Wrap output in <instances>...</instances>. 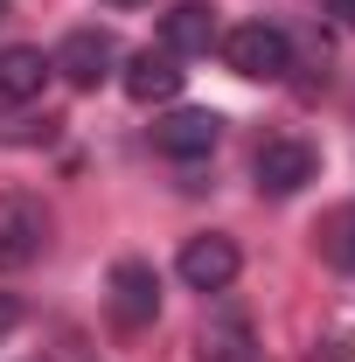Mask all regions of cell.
I'll return each instance as SVG.
<instances>
[{
    "instance_id": "1",
    "label": "cell",
    "mask_w": 355,
    "mask_h": 362,
    "mask_svg": "<svg viewBox=\"0 0 355 362\" xmlns=\"http://www.w3.org/2000/svg\"><path fill=\"white\" fill-rule=\"evenodd\" d=\"M223 63H230L237 77H251V84H279V77L293 70V42H286V28H272V21H244V28L223 35Z\"/></svg>"
},
{
    "instance_id": "2",
    "label": "cell",
    "mask_w": 355,
    "mask_h": 362,
    "mask_svg": "<svg viewBox=\"0 0 355 362\" xmlns=\"http://www.w3.org/2000/svg\"><path fill=\"white\" fill-rule=\"evenodd\" d=\"M49 70L63 77L70 90H98L112 70H119V42H112V28H70L56 56H49Z\"/></svg>"
},
{
    "instance_id": "3",
    "label": "cell",
    "mask_w": 355,
    "mask_h": 362,
    "mask_svg": "<svg viewBox=\"0 0 355 362\" xmlns=\"http://www.w3.org/2000/svg\"><path fill=\"white\" fill-rule=\"evenodd\" d=\"M42 244H49L42 195L7 188V195H0V265H28V258H42Z\"/></svg>"
},
{
    "instance_id": "4",
    "label": "cell",
    "mask_w": 355,
    "mask_h": 362,
    "mask_svg": "<svg viewBox=\"0 0 355 362\" xmlns=\"http://www.w3.org/2000/svg\"><path fill=\"white\" fill-rule=\"evenodd\" d=\"M105 300H112V320L119 327H153L161 320V272L146 258H119L112 279H105Z\"/></svg>"
},
{
    "instance_id": "5",
    "label": "cell",
    "mask_w": 355,
    "mask_h": 362,
    "mask_svg": "<svg viewBox=\"0 0 355 362\" xmlns=\"http://www.w3.org/2000/svg\"><path fill=\"white\" fill-rule=\"evenodd\" d=\"M313 175H320V153H313L307 139H265V146H258V160H251L258 195H300Z\"/></svg>"
},
{
    "instance_id": "6",
    "label": "cell",
    "mask_w": 355,
    "mask_h": 362,
    "mask_svg": "<svg viewBox=\"0 0 355 362\" xmlns=\"http://www.w3.org/2000/svg\"><path fill=\"white\" fill-rule=\"evenodd\" d=\"M237 244L230 237H216V230H202V237H188L181 244V258H175V272H181V286H195V293H223L230 279H237Z\"/></svg>"
},
{
    "instance_id": "7",
    "label": "cell",
    "mask_w": 355,
    "mask_h": 362,
    "mask_svg": "<svg viewBox=\"0 0 355 362\" xmlns=\"http://www.w3.org/2000/svg\"><path fill=\"white\" fill-rule=\"evenodd\" d=\"M119 84H126L133 105H168V98H181L188 70H181V56H168V49H139V56H126Z\"/></svg>"
},
{
    "instance_id": "8",
    "label": "cell",
    "mask_w": 355,
    "mask_h": 362,
    "mask_svg": "<svg viewBox=\"0 0 355 362\" xmlns=\"http://www.w3.org/2000/svg\"><path fill=\"white\" fill-rule=\"evenodd\" d=\"M216 139H223L216 112H168V119L153 126V146H161L168 160H202V153H216Z\"/></svg>"
},
{
    "instance_id": "9",
    "label": "cell",
    "mask_w": 355,
    "mask_h": 362,
    "mask_svg": "<svg viewBox=\"0 0 355 362\" xmlns=\"http://www.w3.org/2000/svg\"><path fill=\"white\" fill-rule=\"evenodd\" d=\"M209 42H216V7L209 0H175L168 21H161V49L188 63V56H209Z\"/></svg>"
},
{
    "instance_id": "10",
    "label": "cell",
    "mask_w": 355,
    "mask_h": 362,
    "mask_svg": "<svg viewBox=\"0 0 355 362\" xmlns=\"http://www.w3.org/2000/svg\"><path fill=\"white\" fill-rule=\"evenodd\" d=\"M49 77H56V70H49L42 49H28V42H7V49H0V105H28V98H42Z\"/></svg>"
},
{
    "instance_id": "11",
    "label": "cell",
    "mask_w": 355,
    "mask_h": 362,
    "mask_svg": "<svg viewBox=\"0 0 355 362\" xmlns=\"http://www.w3.org/2000/svg\"><path fill=\"white\" fill-rule=\"evenodd\" d=\"M195 356H202V362H251V334H244L237 320H223V327H202Z\"/></svg>"
},
{
    "instance_id": "12",
    "label": "cell",
    "mask_w": 355,
    "mask_h": 362,
    "mask_svg": "<svg viewBox=\"0 0 355 362\" xmlns=\"http://www.w3.org/2000/svg\"><path fill=\"white\" fill-rule=\"evenodd\" d=\"M320 244H327V258H334L342 272H355V202L327 216V230H320Z\"/></svg>"
},
{
    "instance_id": "13",
    "label": "cell",
    "mask_w": 355,
    "mask_h": 362,
    "mask_svg": "<svg viewBox=\"0 0 355 362\" xmlns=\"http://www.w3.org/2000/svg\"><path fill=\"white\" fill-rule=\"evenodd\" d=\"M56 133H63L56 112H42V119H0V139H7V146H49Z\"/></svg>"
},
{
    "instance_id": "14",
    "label": "cell",
    "mask_w": 355,
    "mask_h": 362,
    "mask_svg": "<svg viewBox=\"0 0 355 362\" xmlns=\"http://www.w3.org/2000/svg\"><path fill=\"white\" fill-rule=\"evenodd\" d=\"M14 320H21V300H14V293H0V341L14 334Z\"/></svg>"
},
{
    "instance_id": "15",
    "label": "cell",
    "mask_w": 355,
    "mask_h": 362,
    "mask_svg": "<svg viewBox=\"0 0 355 362\" xmlns=\"http://www.w3.org/2000/svg\"><path fill=\"white\" fill-rule=\"evenodd\" d=\"M327 14H334L342 28H355V0H327Z\"/></svg>"
},
{
    "instance_id": "16",
    "label": "cell",
    "mask_w": 355,
    "mask_h": 362,
    "mask_svg": "<svg viewBox=\"0 0 355 362\" xmlns=\"http://www.w3.org/2000/svg\"><path fill=\"white\" fill-rule=\"evenodd\" d=\"M112 7H139V0H112Z\"/></svg>"
},
{
    "instance_id": "17",
    "label": "cell",
    "mask_w": 355,
    "mask_h": 362,
    "mask_svg": "<svg viewBox=\"0 0 355 362\" xmlns=\"http://www.w3.org/2000/svg\"><path fill=\"white\" fill-rule=\"evenodd\" d=\"M0 21H7V0H0Z\"/></svg>"
}]
</instances>
